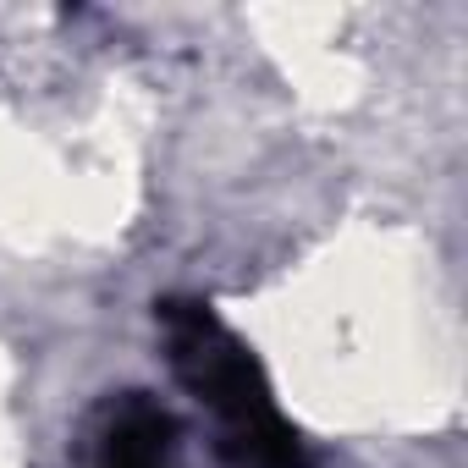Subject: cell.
Listing matches in <instances>:
<instances>
[{"label": "cell", "mask_w": 468, "mask_h": 468, "mask_svg": "<svg viewBox=\"0 0 468 468\" xmlns=\"http://www.w3.org/2000/svg\"><path fill=\"white\" fill-rule=\"evenodd\" d=\"M160 320L171 369L193 391V402L209 408L215 452L226 468H309L303 441L276 413V397L238 336L198 303H165Z\"/></svg>", "instance_id": "6da1fadb"}, {"label": "cell", "mask_w": 468, "mask_h": 468, "mask_svg": "<svg viewBox=\"0 0 468 468\" xmlns=\"http://www.w3.org/2000/svg\"><path fill=\"white\" fill-rule=\"evenodd\" d=\"M89 468H182L176 419L144 391L111 397L89 430Z\"/></svg>", "instance_id": "7a4b0ae2"}]
</instances>
